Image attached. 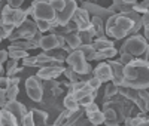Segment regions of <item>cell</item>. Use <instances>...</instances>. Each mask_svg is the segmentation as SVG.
<instances>
[{
  "instance_id": "cell-1",
  "label": "cell",
  "mask_w": 149,
  "mask_h": 126,
  "mask_svg": "<svg viewBox=\"0 0 149 126\" xmlns=\"http://www.w3.org/2000/svg\"><path fill=\"white\" fill-rule=\"evenodd\" d=\"M122 86L133 89H148L149 86V67L124 65V82Z\"/></svg>"
},
{
  "instance_id": "cell-2",
  "label": "cell",
  "mask_w": 149,
  "mask_h": 126,
  "mask_svg": "<svg viewBox=\"0 0 149 126\" xmlns=\"http://www.w3.org/2000/svg\"><path fill=\"white\" fill-rule=\"evenodd\" d=\"M146 49H148V40L140 34H133L125 39V42L122 43V46L118 52L119 54H130L134 58H139Z\"/></svg>"
},
{
  "instance_id": "cell-3",
  "label": "cell",
  "mask_w": 149,
  "mask_h": 126,
  "mask_svg": "<svg viewBox=\"0 0 149 126\" xmlns=\"http://www.w3.org/2000/svg\"><path fill=\"white\" fill-rule=\"evenodd\" d=\"M31 6V17L36 19H42V21H49L51 27H55V10L52 6L49 5L48 0H34L30 5Z\"/></svg>"
},
{
  "instance_id": "cell-4",
  "label": "cell",
  "mask_w": 149,
  "mask_h": 126,
  "mask_svg": "<svg viewBox=\"0 0 149 126\" xmlns=\"http://www.w3.org/2000/svg\"><path fill=\"white\" fill-rule=\"evenodd\" d=\"M27 19L26 10L21 8H10L8 5H3L2 8V14H0V24H8V25H14L17 28L18 25H21L24 21Z\"/></svg>"
},
{
  "instance_id": "cell-5",
  "label": "cell",
  "mask_w": 149,
  "mask_h": 126,
  "mask_svg": "<svg viewBox=\"0 0 149 126\" xmlns=\"http://www.w3.org/2000/svg\"><path fill=\"white\" fill-rule=\"evenodd\" d=\"M64 62L70 67V68H73L74 71H76L79 76H84V74H90L91 71H93V68H91V64L88 61H86L85 58H84V55L79 52L78 49H74V50H72V52L66 56V59H64Z\"/></svg>"
},
{
  "instance_id": "cell-6",
  "label": "cell",
  "mask_w": 149,
  "mask_h": 126,
  "mask_svg": "<svg viewBox=\"0 0 149 126\" xmlns=\"http://www.w3.org/2000/svg\"><path fill=\"white\" fill-rule=\"evenodd\" d=\"M37 33V27H36V22L34 19H26L21 25H18V27L14 30V33H12L8 39L12 42H15V40H30L31 37Z\"/></svg>"
},
{
  "instance_id": "cell-7",
  "label": "cell",
  "mask_w": 149,
  "mask_h": 126,
  "mask_svg": "<svg viewBox=\"0 0 149 126\" xmlns=\"http://www.w3.org/2000/svg\"><path fill=\"white\" fill-rule=\"evenodd\" d=\"M26 92L29 95V98L34 103H42L43 99V85L40 82L39 77L31 76L26 80Z\"/></svg>"
},
{
  "instance_id": "cell-8",
  "label": "cell",
  "mask_w": 149,
  "mask_h": 126,
  "mask_svg": "<svg viewBox=\"0 0 149 126\" xmlns=\"http://www.w3.org/2000/svg\"><path fill=\"white\" fill-rule=\"evenodd\" d=\"M118 94L124 98L130 99L133 104L137 105V108L140 110V113H146L148 111V101H145L140 95L137 89H133V87H125V86H118Z\"/></svg>"
},
{
  "instance_id": "cell-9",
  "label": "cell",
  "mask_w": 149,
  "mask_h": 126,
  "mask_svg": "<svg viewBox=\"0 0 149 126\" xmlns=\"http://www.w3.org/2000/svg\"><path fill=\"white\" fill-rule=\"evenodd\" d=\"M76 9H78V2L76 0H66L64 8L55 14V21H54L55 27L57 25H66L67 22H70Z\"/></svg>"
},
{
  "instance_id": "cell-10",
  "label": "cell",
  "mask_w": 149,
  "mask_h": 126,
  "mask_svg": "<svg viewBox=\"0 0 149 126\" xmlns=\"http://www.w3.org/2000/svg\"><path fill=\"white\" fill-rule=\"evenodd\" d=\"M81 8H82V9H85L86 12H88L90 17H97V18L103 19L104 22L107 21V18H110L112 15H113V12H112L109 8H103V6L97 5V3L86 2V0H84V2H82Z\"/></svg>"
},
{
  "instance_id": "cell-11",
  "label": "cell",
  "mask_w": 149,
  "mask_h": 126,
  "mask_svg": "<svg viewBox=\"0 0 149 126\" xmlns=\"http://www.w3.org/2000/svg\"><path fill=\"white\" fill-rule=\"evenodd\" d=\"M5 110H8L12 116H14L18 122V125H21V122L24 120V117H26V114L29 113V110L26 108V105L18 103L17 99H12V101H6V104L3 105Z\"/></svg>"
},
{
  "instance_id": "cell-12",
  "label": "cell",
  "mask_w": 149,
  "mask_h": 126,
  "mask_svg": "<svg viewBox=\"0 0 149 126\" xmlns=\"http://www.w3.org/2000/svg\"><path fill=\"white\" fill-rule=\"evenodd\" d=\"M64 68V65H45L39 68L36 77H39L40 80H55L60 74H63Z\"/></svg>"
},
{
  "instance_id": "cell-13",
  "label": "cell",
  "mask_w": 149,
  "mask_h": 126,
  "mask_svg": "<svg viewBox=\"0 0 149 126\" xmlns=\"http://www.w3.org/2000/svg\"><path fill=\"white\" fill-rule=\"evenodd\" d=\"M72 21H73L74 25H76L78 31H82V30H86V28L91 27V17H90L88 12H86L85 9H82V8H78L76 10H74V14L72 17Z\"/></svg>"
},
{
  "instance_id": "cell-14",
  "label": "cell",
  "mask_w": 149,
  "mask_h": 126,
  "mask_svg": "<svg viewBox=\"0 0 149 126\" xmlns=\"http://www.w3.org/2000/svg\"><path fill=\"white\" fill-rule=\"evenodd\" d=\"M107 64H109L110 71H112L110 82L113 85H116V86H122V82H124V65L121 64L119 61H109Z\"/></svg>"
},
{
  "instance_id": "cell-15",
  "label": "cell",
  "mask_w": 149,
  "mask_h": 126,
  "mask_svg": "<svg viewBox=\"0 0 149 126\" xmlns=\"http://www.w3.org/2000/svg\"><path fill=\"white\" fill-rule=\"evenodd\" d=\"M19 77H8V86L5 89V95H6V101H12V99H17L18 94H19Z\"/></svg>"
},
{
  "instance_id": "cell-16",
  "label": "cell",
  "mask_w": 149,
  "mask_h": 126,
  "mask_svg": "<svg viewBox=\"0 0 149 126\" xmlns=\"http://www.w3.org/2000/svg\"><path fill=\"white\" fill-rule=\"evenodd\" d=\"M94 77H97L102 83L104 82H110V77H112V71H110V67L107 62H100L95 68H94Z\"/></svg>"
},
{
  "instance_id": "cell-17",
  "label": "cell",
  "mask_w": 149,
  "mask_h": 126,
  "mask_svg": "<svg viewBox=\"0 0 149 126\" xmlns=\"http://www.w3.org/2000/svg\"><path fill=\"white\" fill-rule=\"evenodd\" d=\"M39 48L43 50H51V49H57L58 48V40L55 34H46L42 36V39L39 40Z\"/></svg>"
},
{
  "instance_id": "cell-18",
  "label": "cell",
  "mask_w": 149,
  "mask_h": 126,
  "mask_svg": "<svg viewBox=\"0 0 149 126\" xmlns=\"http://www.w3.org/2000/svg\"><path fill=\"white\" fill-rule=\"evenodd\" d=\"M91 45H93V48L97 50V52H98V50L109 49V48H115L113 42H112L109 37H106V36H103V37H95Z\"/></svg>"
},
{
  "instance_id": "cell-19",
  "label": "cell",
  "mask_w": 149,
  "mask_h": 126,
  "mask_svg": "<svg viewBox=\"0 0 149 126\" xmlns=\"http://www.w3.org/2000/svg\"><path fill=\"white\" fill-rule=\"evenodd\" d=\"M30 113H31L34 126H46V122H48V113L46 111L39 110V108H33V110H30Z\"/></svg>"
},
{
  "instance_id": "cell-20",
  "label": "cell",
  "mask_w": 149,
  "mask_h": 126,
  "mask_svg": "<svg viewBox=\"0 0 149 126\" xmlns=\"http://www.w3.org/2000/svg\"><path fill=\"white\" fill-rule=\"evenodd\" d=\"M84 116H85V111H84L81 107H79L78 110H74V111H69V116H67V119H66L64 126H76L78 122H79Z\"/></svg>"
},
{
  "instance_id": "cell-21",
  "label": "cell",
  "mask_w": 149,
  "mask_h": 126,
  "mask_svg": "<svg viewBox=\"0 0 149 126\" xmlns=\"http://www.w3.org/2000/svg\"><path fill=\"white\" fill-rule=\"evenodd\" d=\"M0 126H19L17 119L5 108H0Z\"/></svg>"
},
{
  "instance_id": "cell-22",
  "label": "cell",
  "mask_w": 149,
  "mask_h": 126,
  "mask_svg": "<svg viewBox=\"0 0 149 126\" xmlns=\"http://www.w3.org/2000/svg\"><path fill=\"white\" fill-rule=\"evenodd\" d=\"M76 49L84 55V58L88 61V62L95 61V54H97V50L93 48V45H79Z\"/></svg>"
},
{
  "instance_id": "cell-23",
  "label": "cell",
  "mask_w": 149,
  "mask_h": 126,
  "mask_svg": "<svg viewBox=\"0 0 149 126\" xmlns=\"http://www.w3.org/2000/svg\"><path fill=\"white\" fill-rule=\"evenodd\" d=\"M6 50H8V58H10V59L19 61V59H22V58L29 56V50H24V49L15 48V46H12V45H9V48H8Z\"/></svg>"
},
{
  "instance_id": "cell-24",
  "label": "cell",
  "mask_w": 149,
  "mask_h": 126,
  "mask_svg": "<svg viewBox=\"0 0 149 126\" xmlns=\"http://www.w3.org/2000/svg\"><path fill=\"white\" fill-rule=\"evenodd\" d=\"M91 27L95 33V37H103L104 34V21L97 18V17H91Z\"/></svg>"
},
{
  "instance_id": "cell-25",
  "label": "cell",
  "mask_w": 149,
  "mask_h": 126,
  "mask_svg": "<svg viewBox=\"0 0 149 126\" xmlns=\"http://www.w3.org/2000/svg\"><path fill=\"white\" fill-rule=\"evenodd\" d=\"M78 36H79L82 45H91L93 40L95 39V33H94L93 27L86 28V30H82V31H78Z\"/></svg>"
},
{
  "instance_id": "cell-26",
  "label": "cell",
  "mask_w": 149,
  "mask_h": 126,
  "mask_svg": "<svg viewBox=\"0 0 149 126\" xmlns=\"http://www.w3.org/2000/svg\"><path fill=\"white\" fill-rule=\"evenodd\" d=\"M64 40H66V45H67L72 50H74L79 45H82V43H81V39H79V36H78V31H73V33L66 34V36H64Z\"/></svg>"
},
{
  "instance_id": "cell-27",
  "label": "cell",
  "mask_w": 149,
  "mask_h": 126,
  "mask_svg": "<svg viewBox=\"0 0 149 126\" xmlns=\"http://www.w3.org/2000/svg\"><path fill=\"white\" fill-rule=\"evenodd\" d=\"M19 71H22V68L18 67V61L9 58L6 61V77H12L14 74H18Z\"/></svg>"
},
{
  "instance_id": "cell-28",
  "label": "cell",
  "mask_w": 149,
  "mask_h": 126,
  "mask_svg": "<svg viewBox=\"0 0 149 126\" xmlns=\"http://www.w3.org/2000/svg\"><path fill=\"white\" fill-rule=\"evenodd\" d=\"M63 105H64V108L69 110V111H74V110H78V108H79L78 99L74 98L72 94H67V95L63 98Z\"/></svg>"
},
{
  "instance_id": "cell-29",
  "label": "cell",
  "mask_w": 149,
  "mask_h": 126,
  "mask_svg": "<svg viewBox=\"0 0 149 126\" xmlns=\"http://www.w3.org/2000/svg\"><path fill=\"white\" fill-rule=\"evenodd\" d=\"M116 54H118V50L115 48H109V49H104V50H98V52L95 54V59L97 61L109 59V58H113Z\"/></svg>"
},
{
  "instance_id": "cell-30",
  "label": "cell",
  "mask_w": 149,
  "mask_h": 126,
  "mask_svg": "<svg viewBox=\"0 0 149 126\" xmlns=\"http://www.w3.org/2000/svg\"><path fill=\"white\" fill-rule=\"evenodd\" d=\"M86 119H88L91 123H94L95 126L103 125V122H104V116H103L102 110H97V111H93V113H90V114H86Z\"/></svg>"
},
{
  "instance_id": "cell-31",
  "label": "cell",
  "mask_w": 149,
  "mask_h": 126,
  "mask_svg": "<svg viewBox=\"0 0 149 126\" xmlns=\"http://www.w3.org/2000/svg\"><path fill=\"white\" fill-rule=\"evenodd\" d=\"M12 46H15V48H19V49H24V50H31V49H36V46L30 42V40H15V42H12L10 43Z\"/></svg>"
},
{
  "instance_id": "cell-32",
  "label": "cell",
  "mask_w": 149,
  "mask_h": 126,
  "mask_svg": "<svg viewBox=\"0 0 149 126\" xmlns=\"http://www.w3.org/2000/svg\"><path fill=\"white\" fill-rule=\"evenodd\" d=\"M63 74L67 77V80L70 82V83H76V82H79L81 80V77H79V74L74 71L73 68H70V67H67V68H64V71H63Z\"/></svg>"
},
{
  "instance_id": "cell-33",
  "label": "cell",
  "mask_w": 149,
  "mask_h": 126,
  "mask_svg": "<svg viewBox=\"0 0 149 126\" xmlns=\"http://www.w3.org/2000/svg\"><path fill=\"white\" fill-rule=\"evenodd\" d=\"M116 95H118V86L113 85L112 82L109 85H106V87H104V98H113Z\"/></svg>"
},
{
  "instance_id": "cell-34",
  "label": "cell",
  "mask_w": 149,
  "mask_h": 126,
  "mask_svg": "<svg viewBox=\"0 0 149 126\" xmlns=\"http://www.w3.org/2000/svg\"><path fill=\"white\" fill-rule=\"evenodd\" d=\"M97 96V91H94L93 94H90V95H85V96H82L81 99H78V104H79V107H86L88 104H91L93 101H94V98Z\"/></svg>"
},
{
  "instance_id": "cell-35",
  "label": "cell",
  "mask_w": 149,
  "mask_h": 126,
  "mask_svg": "<svg viewBox=\"0 0 149 126\" xmlns=\"http://www.w3.org/2000/svg\"><path fill=\"white\" fill-rule=\"evenodd\" d=\"M148 6H149L148 0H140L139 3H136L133 6V10H136L137 14H146V12H148Z\"/></svg>"
},
{
  "instance_id": "cell-36",
  "label": "cell",
  "mask_w": 149,
  "mask_h": 126,
  "mask_svg": "<svg viewBox=\"0 0 149 126\" xmlns=\"http://www.w3.org/2000/svg\"><path fill=\"white\" fill-rule=\"evenodd\" d=\"M34 22H36L37 31H40V33L49 31V28H51V22H49V21H42V19H36Z\"/></svg>"
},
{
  "instance_id": "cell-37",
  "label": "cell",
  "mask_w": 149,
  "mask_h": 126,
  "mask_svg": "<svg viewBox=\"0 0 149 126\" xmlns=\"http://www.w3.org/2000/svg\"><path fill=\"white\" fill-rule=\"evenodd\" d=\"M67 116H69V110H63L60 113V116L57 117V120L54 122V126H64V123H66V119H67Z\"/></svg>"
},
{
  "instance_id": "cell-38",
  "label": "cell",
  "mask_w": 149,
  "mask_h": 126,
  "mask_svg": "<svg viewBox=\"0 0 149 126\" xmlns=\"http://www.w3.org/2000/svg\"><path fill=\"white\" fill-rule=\"evenodd\" d=\"M48 2H49V5L52 6V9L55 10V14L60 12L61 9L64 8V5H66V0H48Z\"/></svg>"
},
{
  "instance_id": "cell-39",
  "label": "cell",
  "mask_w": 149,
  "mask_h": 126,
  "mask_svg": "<svg viewBox=\"0 0 149 126\" xmlns=\"http://www.w3.org/2000/svg\"><path fill=\"white\" fill-rule=\"evenodd\" d=\"M86 85H88L93 91H98L102 87V82L98 80L97 77H94V76H93V77H90V80H86Z\"/></svg>"
},
{
  "instance_id": "cell-40",
  "label": "cell",
  "mask_w": 149,
  "mask_h": 126,
  "mask_svg": "<svg viewBox=\"0 0 149 126\" xmlns=\"http://www.w3.org/2000/svg\"><path fill=\"white\" fill-rule=\"evenodd\" d=\"M133 59H134V56L130 54H121V56H119V62L122 65H128Z\"/></svg>"
},
{
  "instance_id": "cell-41",
  "label": "cell",
  "mask_w": 149,
  "mask_h": 126,
  "mask_svg": "<svg viewBox=\"0 0 149 126\" xmlns=\"http://www.w3.org/2000/svg\"><path fill=\"white\" fill-rule=\"evenodd\" d=\"M21 126H34V122H33V117H31V113L29 111L26 117H24V120L21 122Z\"/></svg>"
},
{
  "instance_id": "cell-42",
  "label": "cell",
  "mask_w": 149,
  "mask_h": 126,
  "mask_svg": "<svg viewBox=\"0 0 149 126\" xmlns=\"http://www.w3.org/2000/svg\"><path fill=\"white\" fill-rule=\"evenodd\" d=\"M97 110H100V108H98V105H97V104L94 103V101H93L91 104H88L86 107H84V111H85V114H90V113H93V111H97Z\"/></svg>"
},
{
  "instance_id": "cell-43",
  "label": "cell",
  "mask_w": 149,
  "mask_h": 126,
  "mask_svg": "<svg viewBox=\"0 0 149 126\" xmlns=\"http://www.w3.org/2000/svg\"><path fill=\"white\" fill-rule=\"evenodd\" d=\"M24 3V0H8V6H10V8H14V9H17V8H21V5Z\"/></svg>"
},
{
  "instance_id": "cell-44",
  "label": "cell",
  "mask_w": 149,
  "mask_h": 126,
  "mask_svg": "<svg viewBox=\"0 0 149 126\" xmlns=\"http://www.w3.org/2000/svg\"><path fill=\"white\" fill-rule=\"evenodd\" d=\"M8 61V50L3 49V50H0V67L3 65V62Z\"/></svg>"
},
{
  "instance_id": "cell-45",
  "label": "cell",
  "mask_w": 149,
  "mask_h": 126,
  "mask_svg": "<svg viewBox=\"0 0 149 126\" xmlns=\"http://www.w3.org/2000/svg\"><path fill=\"white\" fill-rule=\"evenodd\" d=\"M6 104V95H5V89H0V108H3V105Z\"/></svg>"
},
{
  "instance_id": "cell-46",
  "label": "cell",
  "mask_w": 149,
  "mask_h": 126,
  "mask_svg": "<svg viewBox=\"0 0 149 126\" xmlns=\"http://www.w3.org/2000/svg\"><path fill=\"white\" fill-rule=\"evenodd\" d=\"M142 25H143V27H148V25H149V12L142 14Z\"/></svg>"
},
{
  "instance_id": "cell-47",
  "label": "cell",
  "mask_w": 149,
  "mask_h": 126,
  "mask_svg": "<svg viewBox=\"0 0 149 126\" xmlns=\"http://www.w3.org/2000/svg\"><path fill=\"white\" fill-rule=\"evenodd\" d=\"M76 126H95L94 123H91L88 119H81L79 122H78V125Z\"/></svg>"
},
{
  "instance_id": "cell-48",
  "label": "cell",
  "mask_w": 149,
  "mask_h": 126,
  "mask_svg": "<svg viewBox=\"0 0 149 126\" xmlns=\"http://www.w3.org/2000/svg\"><path fill=\"white\" fill-rule=\"evenodd\" d=\"M137 126H149V120H148V119H143V120H142Z\"/></svg>"
},
{
  "instance_id": "cell-49",
  "label": "cell",
  "mask_w": 149,
  "mask_h": 126,
  "mask_svg": "<svg viewBox=\"0 0 149 126\" xmlns=\"http://www.w3.org/2000/svg\"><path fill=\"white\" fill-rule=\"evenodd\" d=\"M3 40V33H2V30H0V42Z\"/></svg>"
},
{
  "instance_id": "cell-50",
  "label": "cell",
  "mask_w": 149,
  "mask_h": 126,
  "mask_svg": "<svg viewBox=\"0 0 149 126\" xmlns=\"http://www.w3.org/2000/svg\"><path fill=\"white\" fill-rule=\"evenodd\" d=\"M3 74V67H0V76Z\"/></svg>"
},
{
  "instance_id": "cell-51",
  "label": "cell",
  "mask_w": 149,
  "mask_h": 126,
  "mask_svg": "<svg viewBox=\"0 0 149 126\" xmlns=\"http://www.w3.org/2000/svg\"><path fill=\"white\" fill-rule=\"evenodd\" d=\"M2 8H3V5H0V14H2Z\"/></svg>"
},
{
  "instance_id": "cell-52",
  "label": "cell",
  "mask_w": 149,
  "mask_h": 126,
  "mask_svg": "<svg viewBox=\"0 0 149 126\" xmlns=\"http://www.w3.org/2000/svg\"><path fill=\"white\" fill-rule=\"evenodd\" d=\"M86 2H93V0H86Z\"/></svg>"
},
{
  "instance_id": "cell-53",
  "label": "cell",
  "mask_w": 149,
  "mask_h": 126,
  "mask_svg": "<svg viewBox=\"0 0 149 126\" xmlns=\"http://www.w3.org/2000/svg\"><path fill=\"white\" fill-rule=\"evenodd\" d=\"M136 2H137V0H136Z\"/></svg>"
},
{
  "instance_id": "cell-54",
  "label": "cell",
  "mask_w": 149,
  "mask_h": 126,
  "mask_svg": "<svg viewBox=\"0 0 149 126\" xmlns=\"http://www.w3.org/2000/svg\"><path fill=\"white\" fill-rule=\"evenodd\" d=\"M0 2H2V0H0Z\"/></svg>"
}]
</instances>
